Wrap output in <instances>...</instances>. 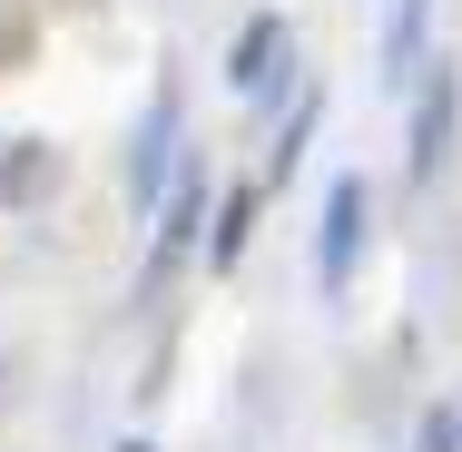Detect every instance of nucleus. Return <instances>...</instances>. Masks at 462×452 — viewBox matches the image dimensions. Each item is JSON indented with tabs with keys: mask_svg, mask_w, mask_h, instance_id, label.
I'll use <instances>...</instances> for the list:
<instances>
[{
	"mask_svg": "<svg viewBox=\"0 0 462 452\" xmlns=\"http://www.w3.org/2000/svg\"><path fill=\"white\" fill-rule=\"evenodd\" d=\"M365 246H374V187L365 178H335V187H325V217H315V295H325V305L355 295Z\"/></svg>",
	"mask_w": 462,
	"mask_h": 452,
	"instance_id": "obj_1",
	"label": "nucleus"
},
{
	"mask_svg": "<svg viewBox=\"0 0 462 452\" xmlns=\"http://www.w3.org/2000/svg\"><path fill=\"white\" fill-rule=\"evenodd\" d=\"M462 148V69L453 60H423V79H413V128H403V178L433 187L453 168Z\"/></svg>",
	"mask_w": 462,
	"mask_h": 452,
	"instance_id": "obj_2",
	"label": "nucleus"
},
{
	"mask_svg": "<svg viewBox=\"0 0 462 452\" xmlns=\"http://www.w3.org/2000/svg\"><path fill=\"white\" fill-rule=\"evenodd\" d=\"M226 89L246 98V108H266V98L295 89V30H285V10H256V20L226 40Z\"/></svg>",
	"mask_w": 462,
	"mask_h": 452,
	"instance_id": "obj_3",
	"label": "nucleus"
},
{
	"mask_svg": "<svg viewBox=\"0 0 462 452\" xmlns=\"http://www.w3.org/2000/svg\"><path fill=\"white\" fill-rule=\"evenodd\" d=\"M178 128H187V98H178V79L148 98V118H138V138H128V197L138 207H158L168 197V178H187V158H178Z\"/></svg>",
	"mask_w": 462,
	"mask_h": 452,
	"instance_id": "obj_4",
	"label": "nucleus"
},
{
	"mask_svg": "<svg viewBox=\"0 0 462 452\" xmlns=\"http://www.w3.org/2000/svg\"><path fill=\"white\" fill-rule=\"evenodd\" d=\"M69 178V158L50 138H0V207H50Z\"/></svg>",
	"mask_w": 462,
	"mask_h": 452,
	"instance_id": "obj_5",
	"label": "nucleus"
},
{
	"mask_svg": "<svg viewBox=\"0 0 462 452\" xmlns=\"http://www.w3.org/2000/svg\"><path fill=\"white\" fill-rule=\"evenodd\" d=\"M423 60H433V0H393V20H383V69H393V89L423 79Z\"/></svg>",
	"mask_w": 462,
	"mask_h": 452,
	"instance_id": "obj_6",
	"label": "nucleus"
},
{
	"mask_svg": "<svg viewBox=\"0 0 462 452\" xmlns=\"http://www.w3.org/2000/svg\"><path fill=\"white\" fill-rule=\"evenodd\" d=\"M246 236H256V187H236V197L217 207V236H207V256H217V266H236V256H246Z\"/></svg>",
	"mask_w": 462,
	"mask_h": 452,
	"instance_id": "obj_7",
	"label": "nucleus"
},
{
	"mask_svg": "<svg viewBox=\"0 0 462 452\" xmlns=\"http://www.w3.org/2000/svg\"><path fill=\"white\" fill-rule=\"evenodd\" d=\"M197 217H207V178L187 168V178L168 187V226H158V256H178V246H187V226H197Z\"/></svg>",
	"mask_w": 462,
	"mask_h": 452,
	"instance_id": "obj_8",
	"label": "nucleus"
},
{
	"mask_svg": "<svg viewBox=\"0 0 462 452\" xmlns=\"http://www.w3.org/2000/svg\"><path fill=\"white\" fill-rule=\"evenodd\" d=\"M413 452H462V413H423V433H413Z\"/></svg>",
	"mask_w": 462,
	"mask_h": 452,
	"instance_id": "obj_9",
	"label": "nucleus"
},
{
	"mask_svg": "<svg viewBox=\"0 0 462 452\" xmlns=\"http://www.w3.org/2000/svg\"><path fill=\"white\" fill-rule=\"evenodd\" d=\"M118 452H148V443H118Z\"/></svg>",
	"mask_w": 462,
	"mask_h": 452,
	"instance_id": "obj_10",
	"label": "nucleus"
}]
</instances>
